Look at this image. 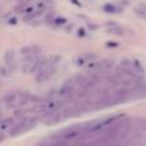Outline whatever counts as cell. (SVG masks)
Returning <instances> with one entry per match:
<instances>
[{
  "instance_id": "30bf717a",
  "label": "cell",
  "mask_w": 146,
  "mask_h": 146,
  "mask_svg": "<svg viewBox=\"0 0 146 146\" xmlns=\"http://www.w3.org/2000/svg\"><path fill=\"white\" fill-rule=\"evenodd\" d=\"M4 140H5V133L3 131H0V144H1Z\"/></svg>"
},
{
  "instance_id": "6da1fadb",
  "label": "cell",
  "mask_w": 146,
  "mask_h": 146,
  "mask_svg": "<svg viewBox=\"0 0 146 146\" xmlns=\"http://www.w3.org/2000/svg\"><path fill=\"white\" fill-rule=\"evenodd\" d=\"M38 122H40L38 117H35V115L25 117L23 119H21L17 123H14V126L9 129V136H12V137L21 136V135H23V133H26V132L31 131L32 128H35Z\"/></svg>"
},
{
  "instance_id": "5b68a950",
  "label": "cell",
  "mask_w": 146,
  "mask_h": 146,
  "mask_svg": "<svg viewBox=\"0 0 146 146\" xmlns=\"http://www.w3.org/2000/svg\"><path fill=\"white\" fill-rule=\"evenodd\" d=\"M40 51H41L40 46L31 45V46H26V48H23L22 50H21V54H22L23 56L25 55H38Z\"/></svg>"
},
{
  "instance_id": "277c9868",
  "label": "cell",
  "mask_w": 146,
  "mask_h": 146,
  "mask_svg": "<svg viewBox=\"0 0 146 146\" xmlns=\"http://www.w3.org/2000/svg\"><path fill=\"white\" fill-rule=\"evenodd\" d=\"M1 103L4 104L7 108H13L17 104V92H10L3 98Z\"/></svg>"
},
{
  "instance_id": "7a4b0ae2",
  "label": "cell",
  "mask_w": 146,
  "mask_h": 146,
  "mask_svg": "<svg viewBox=\"0 0 146 146\" xmlns=\"http://www.w3.org/2000/svg\"><path fill=\"white\" fill-rule=\"evenodd\" d=\"M55 69H56V63L54 60H51V59H49V60L48 59L41 60L40 66H38L37 71H36V81L40 83L48 81L54 74Z\"/></svg>"
},
{
  "instance_id": "ba28073f",
  "label": "cell",
  "mask_w": 146,
  "mask_h": 146,
  "mask_svg": "<svg viewBox=\"0 0 146 146\" xmlns=\"http://www.w3.org/2000/svg\"><path fill=\"white\" fill-rule=\"evenodd\" d=\"M104 10L108 13H119L121 8H118L114 4H106V5H104Z\"/></svg>"
},
{
  "instance_id": "3957f363",
  "label": "cell",
  "mask_w": 146,
  "mask_h": 146,
  "mask_svg": "<svg viewBox=\"0 0 146 146\" xmlns=\"http://www.w3.org/2000/svg\"><path fill=\"white\" fill-rule=\"evenodd\" d=\"M62 121H64V117L60 109L53 111H46V113L41 114L40 117V122L45 126H54V124L60 123Z\"/></svg>"
},
{
  "instance_id": "9c48e42d",
  "label": "cell",
  "mask_w": 146,
  "mask_h": 146,
  "mask_svg": "<svg viewBox=\"0 0 146 146\" xmlns=\"http://www.w3.org/2000/svg\"><path fill=\"white\" fill-rule=\"evenodd\" d=\"M51 23H54L55 26H60V25H66L67 23V19H64V18H54L53 19V22Z\"/></svg>"
},
{
  "instance_id": "8992f818",
  "label": "cell",
  "mask_w": 146,
  "mask_h": 146,
  "mask_svg": "<svg viewBox=\"0 0 146 146\" xmlns=\"http://www.w3.org/2000/svg\"><path fill=\"white\" fill-rule=\"evenodd\" d=\"M15 121L14 118H4L0 121V131H7V129H10L13 126H14Z\"/></svg>"
},
{
  "instance_id": "52a82bcc",
  "label": "cell",
  "mask_w": 146,
  "mask_h": 146,
  "mask_svg": "<svg viewBox=\"0 0 146 146\" xmlns=\"http://www.w3.org/2000/svg\"><path fill=\"white\" fill-rule=\"evenodd\" d=\"M14 51L13 50H8L7 53H5V55H4V59H5V63L8 64V66H13V67H15V64H14Z\"/></svg>"
}]
</instances>
